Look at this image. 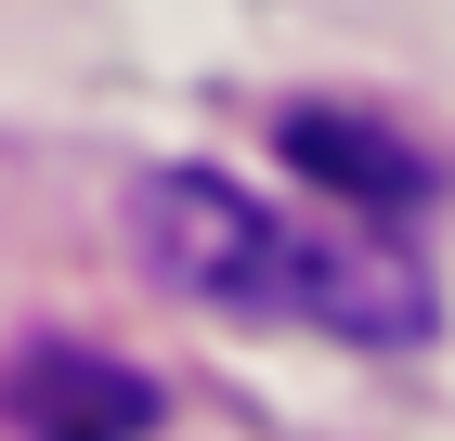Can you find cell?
I'll return each mask as SVG.
<instances>
[{
  "label": "cell",
  "mask_w": 455,
  "mask_h": 441,
  "mask_svg": "<svg viewBox=\"0 0 455 441\" xmlns=\"http://www.w3.org/2000/svg\"><path fill=\"white\" fill-rule=\"evenodd\" d=\"M131 247L196 311L313 325V338H351V350H417L429 311H443L390 221H299V208H260L221 169H143L131 182Z\"/></svg>",
  "instance_id": "cell-1"
},
{
  "label": "cell",
  "mask_w": 455,
  "mask_h": 441,
  "mask_svg": "<svg viewBox=\"0 0 455 441\" xmlns=\"http://www.w3.org/2000/svg\"><path fill=\"white\" fill-rule=\"evenodd\" d=\"M13 429H27V441H143V429H156V376L52 338V350L13 364Z\"/></svg>",
  "instance_id": "cell-2"
},
{
  "label": "cell",
  "mask_w": 455,
  "mask_h": 441,
  "mask_svg": "<svg viewBox=\"0 0 455 441\" xmlns=\"http://www.w3.org/2000/svg\"><path fill=\"white\" fill-rule=\"evenodd\" d=\"M286 156H299L351 221H403V208L429 195V156H417V143L378 130V117H339V104H286Z\"/></svg>",
  "instance_id": "cell-3"
}]
</instances>
